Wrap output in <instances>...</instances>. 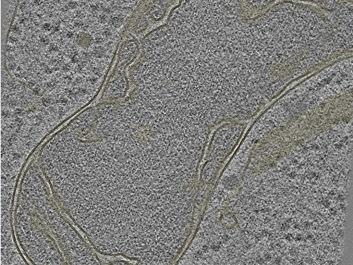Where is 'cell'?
<instances>
[{"instance_id": "1", "label": "cell", "mask_w": 353, "mask_h": 265, "mask_svg": "<svg viewBox=\"0 0 353 265\" xmlns=\"http://www.w3.org/2000/svg\"><path fill=\"white\" fill-rule=\"evenodd\" d=\"M133 11L129 1H18L3 69L67 120L97 95Z\"/></svg>"}, {"instance_id": "2", "label": "cell", "mask_w": 353, "mask_h": 265, "mask_svg": "<svg viewBox=\"0 0 353 265\" xmlns=\"http://www.w3.org/2000/svg\"><path fill=\"white\" fill-rule=\"evenodd\" d=\"M130 87L126 72L113 70L103 91L99 101H114L123 98Z\"/></svg>"}, {"instance_id": "4", "label": "cell", "mask_w": 353, "mask_h": 265, "mask_svg": "<svg viewBox=\"0 0 353 265\" xmlns=\"http://www.w3.org/2000/svg\"><path fill=\"white\" fill-rule=\"evenodd\" d=\"M172 1H140L139 8L141 11L153 22L161 21L165 16L168 7Z\"/></svg>"}, {"instance_id": "5", "label": "cell", "mask_w": 353, "mask_h": 265, "mask_svg": "<svg viewBox=\"0 0 353 265\" xmlns=\"http://www.w3.org/2000/svg\"><path fill=\"white\" fill-rule=\"evenodd\" d=\"M113 188H112V189H113ZM111 190H110V191H111ZM110 192H109V193H110ZM108 194H107V195H108ZM106 195H105V196H106ZM104 197H103V198H104ZM102 199H101V200H102ZM101 201H100V202H101Z\"/></svg>"}, {"instance_id": "3", "label": "cell", "mask_w": 353, "mask_h": 265, "mask_svg": "<svg viewBox=\"0 0 353 265\" xmlns=\"http://www.w3.org/2000/svg\"><path fill=\"white\" fill-rule=\"evenodd\" d=\"M139 51L138 39L131 33L126 35L119 49L114 70L126 72V68L138 57Z\"/></svg>"}]
</instances>
